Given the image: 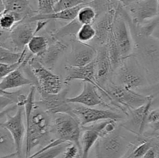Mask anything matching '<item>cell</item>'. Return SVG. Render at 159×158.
<instances>
[{
    "label": "cell",
    "mask_w": 159,
    "mask_h": 158,
    "mask_svg": "<svg viewBox=\"0 0 159 158\" xmlns=\"http://www.w3.org/2000/svg\"><path fill=\"white\" fill-rule=\"evenodd\" d=\"M36 88L31 86L23 105L26 119V157L31 155L35 147H45L53 139L52 115L49 114L34 102Z\"/></svg>",
    "instance_id": "obj_1"
},
{
    "label": "cell",
    "mask_w": 159,
    "mask_h": 158,
    "mask_svg": "<svg viewBox=\"0 0 159 158\" xmlns=\"http://www.w3.org/2000/svg\"><path fill=\"white\" fill-rule=\"evenodd\" d=\"M122 13L130 29L134 41L133 55L146 73L149 85L159 81V41L151 35H146L130 21L123 6Z\"/></svg>",
    "instance_id": "obj_2"
},
{
    "label": "cell",
    "mask_w": 159,
    "mask_h": 158,
    "mask_svg": "<svg viewBox=\"0 0 159 158\" xmlns=\"http://www.w3.org/2000/svg\"><path fill=\"white\" fill-rule=\"evenodd\" d=\"M144 138L127 131L119 123L114 131L96 140V158H125Z\"/></svg>",
    "instance_id": "obj_3"
},
{
    "label": "cell",
    "mask_w": 159,
    "mask_h": 158,
    "mask_svg": "<svg viewBox=\"0 0 159 158\" xmlns=\"http://www.w3.org/2000/svg\"><path fill=\"white\" fill-rule=\"evenodd\" d=\"M111 82L135 91L149 85L145 71L133 54L124 58L113 71Z\"/></svg>",
    "instance_id": "obj_4"
},
{
    "label": "cell",
    "mask_w": 159,
    "mask_h": 158,
    "mask_svg": "<svg viewBox=\"0 0 159 158\" xmlns=\"http://www.w3.org/2000/svg\"><path fill=\"white\" fill-rule=\"evenodd\" d=\"M104 90L105 91L102 96L104 95L108 99L112 108L114 107L125 116H127L130 109H134L144 105L152 99L150 96L135 90L115 85L111 81L105 87Z\"/></svg>",
    "instance_id": "obj_5"
},
{
    "label": "cell",
    "mask_w": 159,
    "mask_h": 158,
    "mask_svg": "<svg viewBox=\"0 0 159 158\" xmlns=\"http://www.w3.org/2000/svg\"><path fill=\"white\" fill-rule=\"evenodd\" d=\"M26 64L34 79V87L37 91L55 94L63 88L64 80L51 70L43 66L36 57L30 54Z\"/></svg>",
    "instance_id": "obj_6"
},
{
    "label": "cell",
    "mask_w": 159,
    "mask_h": 158,
    "mask_svg": "<svg viewBox=\"0 0 159 158\" xmlns=\"http://www.w3.org/2000/svg\"><path fill=\"white\" fill-rule=\"evenodd\" d=\"M82 125L73 115L58 113L52 116L51 133L54 139L75 144L82 151Z\"/></svg>",
    "instance_id": "obj_7"
},
{
    "label": "cell",
    "mask_w": 159,
    "mask_h": 158,
    "mask_svg": "<svg viewBox=\"0 0 159 158\" xmlns=\"http://www.w3.org/2000/svg\"><path fill=\"white\" fill-rule=\"evenodd\" d=\"M123 6L118 3L111 32L123 60L133 54L134 41L130 29L122 13Z\"/></svg>",
    "instance_id": "obj_8"
},
{
    "label": "cell",
    "mask_w": 159,
    "mask_h": 158,
    "mask_svg": "<svg viewBox=\"0 0 159 158\" xmlns=\"http://www.w3.org/2000/svg\"><path fill=\"white\" fill-rule=\"evenodd\" d=\"M73 115L79 120L82 126L88 125L94 122H100L103 120H115L122 122L126 118V116L121 112L113 111V110L100 109L94 107H87L84 105L75 104L73 105Z\"/></svg>",
    "instance_id": "obj_9"
},
{
    "label": "cell",
    "mask_w": 159,
    "mask_h": 158,
    "mask_svg": "<svg viewBox=\"0 0 159 158\" xmlns=\"http://www.w3.org/2000/svg\"><path fill=\"white\" fill-rule=\"evenodd\" d=\"M68 88H62L61 91L55 94L39 91L40 99L38 101H34V102L40 108L52 116L58 113L73 115L72 104L68 102Z\"/></svg>",
    "instance_id": "obj_10"
},
{
    "label": "cell",
    "mask_w": 159,
    "mask_h": 158,
    "mask_svg": "<svg viewBox=\"0 0 159 158\" xmlns=\"http://www.w3.org/2000/svg\"><path fill=\"white\" fill-rule=\"evenodd\" d=\"M0 124L9 132L15 144L16 155L18 158H22L23 140L26 135L23 106L17 107L16 112L13 116L6 115V120Z\"/></svg>",
    "instance_id": "obj_11"
},
{
    "label": "cell",
    "mask_w": 159,
    "mask_h": 158,
    "mask_svg": "<svg viewBox=\"0 0 159 158\" xmlns=\"http://www.w3.org/2000/svg\"><path fill=\"white\" fill-rule=\"evenodd\" d=\"M124 8L130 21L136 26L147 23L159 14L157 0H135Z\"/></svg>",
    "instance_id": "obj_12"
},
{
    "label": "cell",
    "mask_w": 159,
    "mask_h": 158,
    "mask_svg": "<svg viewBox=\"0 0 159 158\" xmlns=\"http://www.w3.org/2000/svg\"><path fill=\"white\" fill-rule=\"evenodd\" d=\"M96 49V80L98 89L102 94L105 91V87L111 81L113 68L108 52L107 43L99 46Z\"/></svg>",
    "instance_id": "obj_13"
},
{
    "label": "cell",
    "mask_w": 159,
    "mask_h": 158,
    "mask_svg": "<svg viewBox=\"0 0 159 158\" xmlns=\"http://www.w3.org/2000/svg\"><path fill=\"white\" fill-rule=\"evenodd\" d=\"M152 99H151L144 105L130 109L125 119L120 122V125L127 131L137 136H142L145 131L148 116L152 109Z\"/></svg>",
    "instance_id": "obj_14"
},
{
    "label": "cell",
    "mask_w": 159,
    "mask_h": 158,
    "mask_svg": "<svg viewBox=\"0 0 159 158\" xmlns=\"http://www.w3.org/2000/svg\"><path fill=\"white\" fill-rule=\"evenodd\" d=\"M35 34L36 22H20L9 32V49L15 52H22Z\"/></svg>",
    "instance_id": "obj_15"
},
{
    "label": "cell",
    "mask_w": 159,
    "mask_h": 158,
    "mask_svg": "<svg viewBox=\"0 0 159 158\" xmlns=\"http://www.w3.org/2000/svg\"><path fill=\"white\" fill-rule=\"evenodd\" d=\"M71 50L66 57V66L81 67L91 63L96 57V49L89 43L71 40Z\"/></svg>",
    "instance_id": "obj_16"
},
{
    "label": "cell",
    "mask_w": 159,
    "mask_h": 158,
    "mask_svg": "<svg viewBox=\"0 0 159 158\" xmlns=\"http://www.w3.org/2000/svg\"><path fill=\"white\" fill-rule=\"evenodd\" d=\"M116 6L112 5L106 12L99 14L93 23V25L96 29V37L92 41V45L95 48L103 46L107 43L116 13Z\"/></svg>",
    "instance_id": "obj_17"
},
{
    "label": "cell",
    "mask_w": 159,
    "mask_h": 158,
    "mask_svg": "<svg viewBox=\"0 0 159 158\" xmlns=\"http://www.w3.org/2000/svg\"><path fill=\"white\" fill-rule=\"evenodd\" d=\"M68 102L71 104H79L87 107L101 105L112 108L110 104L103 99V96L97 87L89 82H83L82 92L75 97L68 98Z\"/></svg>",
    "instance_id": "obj_18"
},
{
    "label": "cell",
    "mask_w": 159,
    "mask_h": 158,
    "mask_svg": "<svg viewBox=\"0 0 159 158\" xmlns=\"http://www.w3.org/2000/svg\"><path fill=\"white\" fill-rule=\"evenodd\" d=\"M48 40L49 44L46 51L40 56L36 57L43 66L52 71L62 54L68 49V44L63 40L56 39L51 33H49Z\"/></svg>",
    "instance_id": "obj_19"
},
{
    "label": "cell",
    "mask_w": 159,
    "mask_h": 158,
    "mask_svg": "<svg viewBox=\"0 0 159 158\" xmlns=\"http://www.w3.org/2000/svg\"><path fill=\"white\" fill-rule=\"evenodd\" d=\"M75 80L82 81V82H89L97 87L95 60L85 66L65 67V77L64 79V84H68Z\"/></svg>",
    "instance_id": "obj_20"
},
{
    "label": "cell",
    "mask_w": 159,
    "mask_h": 158,
    "mask_svg": "<svg viewBox=\"0 0 159 158\" xmlns=\"http://www.w3.org/2000/svg\"><path fill=\"white\" fill-rule=\"evenodd\" d=\"M26 85L33 86L34 83L26 75L21 65L11 71L4 78L0 81V89L6 91L11 89L26 86Z\"/></svg>",
    "instance_id": "obj_21"
},
{
    "label": "cell",
    "mask_w": 159,
    "mask_h": 158,
    "mask_svg": "<svg viewBox=\"0 0 159 158\" xmlns=\"http://www.w3.org/2000/svg\"><path fill=\"white\" fill-rule=\"evenodd\" d=\"M4 11L16 14L23 21L37 14V11L31 7L30 0H4Z\"/></svg>",
    "instance_id": "obj_22"
},
{
    "label": "cell",
    "mask_w": 159,
    "mask_h": 158,
    "mask_svg": "<svg viewBox=\"0 0 159 158\" xmlns=\"http://www.w3.org/2000/svg\"><path fill=\"white\" fill-rule=\"evenodd\" d=\"M69 143L59 139H54L31 155V158H56L64 153Z\"/></svg>",
    "instance_id": "obj_23"
},
{
    "label": "cell",
    "mask_w": 159,
    "mask_h": 158,
    "mask_svg": "<svg viewBox=\"0 0 159 158\" xmlns=\"http://www.w3.org/2000/svg\"><path fill=\"white\" fill-rule=\"evenodd\" d=\"M16 155L15 144L9 132L0 124V157Z\"/></svg>",
    "instance_id": "obj_24"
},
{
    "label": "cell",
    "mask_w": 159,
    "mask_h": 158,
    "mask_svg": "<svg viewBox=\"0 0 159 158\" xmlns=\"http://www.w3.org/2000/svg\"><path fill=\"white\" fill-rule=\"evenodd\" d=\"M82 136H81V158H89L91 149L94 147L96 140L99 139V136L95 131L89 129L82 128Z\"/></svg>",
    "instance_id": "obj_25"
},
{
    "label": "cell",
    "mask_w": 159,
    "mask_h": 158,
    "mask_svg": "<svg viewBox=\"0 0 159 158\" xmlns=\"http://www.w3.org/2000/svg\"><path fill=\"white\" fill-rule=\"evenodd\" d=\"M48 44H49V40L48 37L35 34L28 43L26 49L33 56L39 57L46 51Z\"/></svg>",
    "instance_id": "obj_26"
},
{
    "label": "cell",
    "mask_w": 159,
    "mask_h": 158,
    "mask_svg": "<svg viewBox=\"0 0 159 158\" xmlns=\"http://www.w3.org/2000/svg\"><path fill=\"white\" fill-rule=\"evenodd\" d=\"M26 100V96L20 92V91H15L12 95L0 94V112L11 105H16L17 106H23Z\"/></svg>",
    "instance_id": "obj_27"
},
{
    "label": "cell",
    "mask_w": 159,
    "mask_h": 158,
    "mask_svg": "<svg viewBox=\"0 0 159 158\" xmlns=\"http://www.w3.org/2000/svg\"><path fill=\"white\" fill-rule=\"evenodd\" d=\"M98 16V12L90 4H83L78 12L76 20L83 24H93Z\"/></svg>",
    "instance_id": "obj_28"
},
{
    "label": "cell",
    "mask_w": 159,
    "mask_h": 158,
    "mask_svg": "<svg viewBox=\"0 0 159 158\" xmlns=\"http://www.w3.org/2000/svg\"><path fill=\"white\" fill-rule=\"evenodd\" d=\"M80 26V23L76 20V19H75L72 21L68 22V24L62 26L60 29L53 32H50L49 33H51L56 39L62 40V39L67 37H75Z\"/></svg>",
    "instance_id": "obj_29"
},
{
    "label": "cell",
    "mask_w": 159,
    "mask_h": 158,
    "mask_svg": "<svg viewBox=\"0 0 159 158\" xmlns=\"http://www.w3.org/2000/svg\"><path fill=\"white\" fill-rule=\"evenodd\" d=\"M27 49H24L22 52H15L11 50L0 46V63L14 64L23 60L26 56Z\"/></svg>",
    "instance_id": "obj_30"
},
{
    "label": "cell",
    "mask_w": 159,
    "mask_h": 158,
    "mask_svg": "<svg viewBox=\"0 0 159 158\" xmlns=\"http://www.w3.org/2000/svg\"><path fill=\"white\" fill-rule=\"evenodd\" d=\"M22 21L23 20L16 14L4 11L0 14V29L5 31H10L17 23Z\"/></svg>",
    "instance_id": "obj_31"
},
{
    "label": "cell",
    "mask_w": 159,
    "mask_h": 158,
    "mask_svg": "<svg viewBox=\"0 0 159 158\" xmlns=\"http://www.w3.org/2000/svg\"><path fill=\"white\" fill-rule=\"evenodd\" d=\"M96 37V29L93 24L81 25L75 35V39L82 43H89Z\"/></svg>",
    "instance_id": "obj_32"
},
{
    "label": "cell",
    "mask_w": 159,
    "mask_h": 158,
    "mask_svg": "<svg viewBox=\"0 0 159 158\" xmlns=\"http://www.w3.org/2000/svg\"><path fill=\"white\" fill-rule=\"evenodd\" d=\"M137 26L141 33L146 35H151L159 41V14L147 23Z\"/></svg>",
    "instance_id": "obj_33"
},
{
    "label": "cell",
    "mask_w": 159,
    "mask_h": 158,
    "mask_svg": "<svg viewBox=\"0 0 159 158\" xmlns=\"http://www.w3.org/2000/svg\"><path fill=\"white\" fill-rule=\"evenodd\" d=\"M138 91L152 97V108H155L159 105V81L152 84V85H148V86L138 90Z\"/></svg>",
    "instance_id": "obj_34"
},
{
    "label": "cell",
    "mask_w": 159,
    "mask_h": 158,
    "mask_svg": "<svg viewBox=\"0 0 159 158\" xmlns=\"http://www.w3.org/2000/svg\"><path fill=\"white\" fill-rule=\"evenodd\" d=\"M84 4L82 0H57L54 5V12L71 9Z\"/></svg>",
    "instance_id": "obj_35"
},
{
    "label": "cell",
    "mask_w": 159,
    "mask_h": 158,
    "mask_svg": "<svg viewBox=\"0 0 159 158\" xmlns=\"http://www.w3.org/2000/svg\"><path fill=\"white\" fill-rule=\"evenodd\" d=\"M37 14H49L54 12V5L55 3V0H37Z\"/></svg>",
    "instance_id": "obj_36"
},
{
    "label": "cell",
    "mask_w": 159,
    "mask_h": 158,
    "mask_svg": "<svg viewBox=\"0 0 159 158\" xmlns=\"http://www.w3.org/2000/svg\"><path fill=\"white\" fill-rule=\"evenodd\" d=\"M25 58V57H24ZM24 59L20 61L16 62L14 64H6V63H0V81L4 78L7 74H9L11 71L15 70L18 67L23 64Z\"/></svg>",
    "instance_id": "obj_37"
},
{
    "label": "cell",
    "mask_w": 159,
    "mask_h": 158,
    "mask_svg": "<svg viewBox=\"0 0 159 158\" xmlns=\"http://www.w3.org/2000/svg\"><path fill=\"white\" fill-rule=\"evenodd\" d=\"M81 153V150L75 144L70 143L67 147L65 148V151L62 153L63 158H76L78 155Z\"/></svg>",
    "instance_id": "obj_38"
},
{
    "label": "cell",
    "mask_w": 159,
    "mask_h": 158,
    "mask_svg": "<svg viewBox=\"0 0 159 158\" xmlns=\"http://www.w3.org/2000/svg\"><path fill=\"white\" fill-rule=\"evenodd\" d=\"M157 121H159V105L155 107V108H152L150 110L147 118V124H146V126L148 124L157 122Z\"/></svg>",
    "instance_id": "obj_39"
},
{
    "label": "cell",
    "mask_w": 159,
    "mask_h": 158,
    "mask_svg": "<svg viewBox=\"0 0 159 158\" xmlns=\"http://www.w3.org/2000/svg\"><path fill=\"white\" fill-rule=\"evenodd\" d=\"M157 156H158V152L156 148L153 146V142H152V147L146 152L142 158H157Z\"/></svg>",
    "instance_id": "obj_40"
},
{
    "label": "cell",
    "mask_w": 159,
    "mask_h": 158,
    "mask_svg": "<svg viewBox=\"0 0 159 158\" xmlns=\"http://www.w3.org/2000/svg\"><path fill=\"white\" fill-rule=\"evenodd\" d=\"M17 105H11V106L8 107L6 109H5L4 111H2V112H0V119H2V118H3L4 116H6V115L9 114V112H11L14 111V110H16L17 108Z\"/></svg>",
    "instance_id": "obj_41"
},
{
    "label": "cell",
    "mask_w": 159,
    "mask_h": 158,
    "mask_svg": "<svg viewBox=\"0 0 159 158\" xmlns=\"http://www.w3.org/2000/svg\"><path fill=\"white\" fill-rule=\"evenodd\" d=\"M143 136H146V137H152L154 139H155L156 140H158L159 142V131L157 132H149V131H145L143 134Z\"/></svg>",
    "instance_id": "obj_42"
},
{
    "label": "cell",
    "mask_w": 159,
    "mask_h": 158,
    "mask_svg": "<svg viewBox=\"0 0 159 158\" xmlns=\"http://www.w3.org/2000/svg\"><path fill=\"white\" fill-rule=\"evenodd\" d=\"M116 1H117L118 2H119L120 4L122 5L124 7H126V6H129L130 3H132L133 2H134L135 0H116Z\"/></svg>",
    "instance_id": "obj_43"
},
{
    "label": "cell",
    "mask_w": 159,
    "mask_h": 158,
    "mask_svg": "<svg viewBox=\"0 0 159 158\" xmlns=\"http://www.w3.org/2000/svg\"><path fill=\"white\" fill-rule=\"evenodd\" d=\"M5 10L4 0H0V14L2 13Z\"/></svg>",
    "instance_id": "obj_44"
},
{
    "label": "cell",
    "mask_w": 159,
    "mask_h": 158,
    "mask_svg": "<svg viewBox=\"0 0 159 158\" xmlns=\"http://www.w3.org/2000/svg\"><path fill=\"white\" fill-rule=\"evenodd\" d=\"M14 92H10V91H3V90L0 89V94H3V95H12Z\"/></svg>",
    "instance_id": "obj_45"
},
{
    "label": "cell",
    "mask_w": 159,
    "mask_h": 158,
    "mask_svg": "<svg viewBox=\"0 0 159 158\" xmlns=\"http://www.w3.org/2000/svg\"><path fill=\"white\" fill-rule=\"evenodd\" d=\"M92 1H93V0H82V2L84 4H89Z\"/></svg>",
    "instance_id": "obj_46"
},
{
    "label": "cell",
    "mask_w": 159,
    "mask_h": 158,
    "mask_svg": "<svg viewBox=\"0 0 159 158\" xmlns=\"http://www.w3.org/2000/svg\"><path fill=\"white\" fill-rule=\"evenodd\" d=\"M158 1V12H159V0H157Z\"/></svg>",
    "instance_id": "obj_47"
},
{
    "label": "cell",
    "mask_w": 159,
    "mask_h": 158,
    "mask_svg": "<svg viewBox=\"0 0 159 158\" xmlns=\"http://www.w3.org/2000/svg\"><path fill=\"white\" fill-rule=\"evenodd\" d=\"M26 158H31V155L30 156H28V157H26Z\"/></svg>",
    "instance_id": "obj_48"
},
{
    "label": "cell",
    "mask_w": 159,
    "mask_h": 158,
    "mask_svg": "<svg viewBox=\"0 0 159 158\" xmlns=\"http://www.w3.org/2000/svg\"><path fill=\"white\" fill-rule=\"evenodd\" d=\"M125 158H130V157H129V156H126V157Z\"/></svg>",
    "instance_id": "obj_49"
},
{
    "label": "cell",
    "mask_w": 159,
    "mask_h": 158,
    "mask_svg": "<svg viewBox=\"0 0 159 158\" xmlns=\"http://www.w3.org/2000/svg\"><path fill=\"white\" fill-rule=\"evenodd\" d=\"M61 158H63V157H61Z\"/></svg>",
    "instance_id": "obj_50"
}]
</instances>
